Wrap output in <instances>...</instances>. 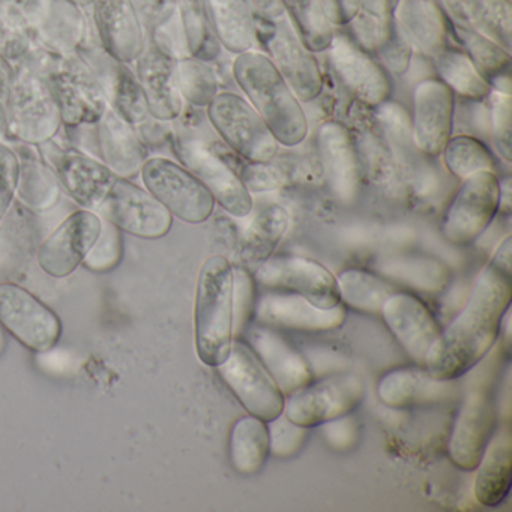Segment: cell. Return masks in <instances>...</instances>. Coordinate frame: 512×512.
<instances>
[{
  "instance_id": "cell-1",
  "label": "cell",
  "mask_w": 512,
  "mask_h": 512,
  "mask_svg": "<svg viewBox=\"0 0 512 512\" xmlns=\"http://www.w3.org/2000/svg\"><path fill=\"white\" fill-rule=\"evenodd\" d=\"M512 238L506 236L470 290L463 310L440 332L428 353L431 376L457 380L490 353L512 299Z\"/></svg>"
},
{
  "instance_id": "cell-2",
  "label": "cell",
  "mask_w": 512,
  "mask_h": 512,
  "mask_svg": "<svg viewBox=\"0 0 512 512\" xmlns=\"http://www.w3.org/2000/svg\"><path fill=\"white\" fill-rule=\"evenodd\" d=\"M56 61V53L34 43L19 62L11 65L7 139L40 146L61 133V109L49 79Z\"/></svg>"
},
{
  "instance_id": "cell-3",
  "label": "cell",
  "mask_w": 512,
  "mask_h": 512,
  "mask_svg": "<svg viewBox=\"0 0 512 512\" xmlns=\"http://www.w3.org/2000/svg\"><path fill=\"white\" fill-rule=\"evenodd\" d=\"M233 77L251 106L262 116L278 145L295 148L308 136V121L298 97L268 56L241 53L233 62Z\"/></svg>"
},
{
  "instance_id": "cell-4",
  "label": "cell",
  "mask_w": 512,
  "mask_h": 512,
  "mask_svg": "<svg viewBox=\"0 0 512 512\" xmlns=\"http://www.w3.org/2000/svg\"><path fill=\"white\" fill-rule=\"evenodd\" d=\"M233 266L224 256L205 260L197 278L194 341L200 361L218 367L233 343Z\"/></svg>"
},
{
  "instance_id": "cell-5",
  "label": "cell",
  "mask_w": 512,
  "mask_h": 512,
  "mask_svg": "<svg viewBox=\"0 0 512 512\" xmlns=\"http://www.w3.org/2000/svg\"><path fill=\"white\" fill-rule=\"evenodd\" d=\"M218 136L245 161L268 163L278 154V142L250 101L235 92H218L206 107Z\"/></svg>"
},
{
  "instance_id": "cell-6",
  "label": "cell",
  "mask_w": 512,
  "mask_h": 512,
  "mask_svg": "<svg viewBox=\"0 0 512 512\" xmlns=\"http://www.w3.org/2000/svg\"><path fill=\"white\" fill-rule=\"evenodd\" d=\"M146 190L178 220L202 224L214 214L211 191L187 167L166 157H149L140 170Z\"/></svg>"
},
{
  "instance_id": "cell-7",
  "label": "cell",
  "mask_w": 512,
  "mask_h": 512,
  "mask_svg": "<svg viewBox=\"0 0 512 512\" xmlns=\"http://www.w3.org/2000/svg\"><path fill=\"white\" fill-rule=\"evenodd\" d=\"M365 383L356 373H338L310 382L284 400V415L305 428H316L358 409Z\"/></svg>"
},
{
  "instance_id": "cell-8",
  "label": "cell",
  "mask_w": 512,
  "mask_h": 512,
  "mask_svg": "<svg viewBox=\"0 0 512 512\" xmlns=\"http://www.w3.org/2000/svg\"><path fill=\"white\" fill-rule=\"evenodd\" d=\"M173 152L182 166L187 167L211 191L215 202L232 217L244 218L253 209V197L242 184L229 161L214 146L194 137L173 140Z\"/></svg>"
},
{
  "instance_id": "cell-9",
  "label": "cell",
  "mask_w": 512,
  "mask_h": 512,
  "mask_svg": "<svg viewBox=\"0 0 512 512\" xmlns=\"http://www.w3.org/2000/svg\"><path fill=\"white\" fill-rule=\"evenodd\" d=\"M215 368L250 415L269 422L283 413V392L245 341L233 338L229 358Z\"/></svg>"
},
{
  "instance_id": "cell-10",
  "label": "cell",
  "mask_w": 512,
  "mask_h": 512,
  "mask_svg": "<svg viewBox=\"0 0 512 512\" xmlns=\"http://www.w3.org/2000/svg\"><path fill=\"white\" fill-rule=\"evenodd\" d=\"M499 212V178L482 170L461 181L442 220V235L454 245L475 242Z\"/></svg>"
},
{
  "instance_id": "cell-11",
  "label": "cell",
  "mask_w": 512,
  "mask_h": 512,
  "mask_svg": "<svg viewBox=\"0 0 512 512\" xmlns=\"http://www.w3.org/2000/svg\"><path fill=\"white\" fill-rule=\"evenodd\" d=\"M95 214L122 233L149 241L169 235L173 226V215L146 188L121 176H116Z\"/></svg>"
},
{
  "instance_id": "cell-12",
  "label": "cell",
  "mask_w": 512,
  "mask_h": 512,
  "mask_svg": "<svg viewBox=\"0 0 512 512\" xmlns=\"http://www.w3.org/2000/svg\"><path fill=\"white\" fill-rule=\"evenodd\" d=\"M254 280L266 289L286 290L301 295L322 310H331L341 304L337 277L310 257L272 254L260 263Z\"/></svg>"
},
{
  "instance_id": "cell-13",
  "label": "cell",
  "mask_w": 512,
  "mask_h": 512,
  "mask_svg": "<svg viewBox=\"0 0 512 512\" xmlns=\"http://www.w3.org/2000/svg\"><path fill=\"white\" fill-rule=\"evenodd\" d=\"M0 325L32 352H50L61 340L58 314L20 284L0 283Z\"/></svg>"
},
{
  "instance_id": "cell-14",
  "label": "cell",
  "mask_w": 512,
  "mask_h": 512,
  "mask_svg": "<svg viewBox=\"0 0 512 512\" xmlns=\"http://www.w3.org/2000/svg\"><path fill=\"white\" fill-rule=\"evenodd\" d=\"M43 160L55 170L62 190L83 209L97 211L116 175L97 157L79 148H65L56 139L37 146Z\"/></svg>"
},
{
  "instance_id": "cell-15",
  "label": "cell",
  "mask_w": 512,
  "mask_h": 512,
  "mask_svg": "<svg viewBox=\"0 0 512 512\" xmlns=\"http://www.w3.org/2000/svg\"><path fill=\"white\" fill-rule=\"evenodd\" d=\"M76 53L116 113L136 128L151 118L133 65L118 61L101 46L100 41L85 44Z\"/></svg>"
},
{
  "instance_id": "cell-16",
  "label": "cell",
  "mask_w": 512,
  "mask_h": 512,
  "mask_svg": "<svg viewBox=\"0 0 512 512\" xmlns=\"http://www.w3.org/2000/svg\"><path fill=\"white\" fill-rule=\"evenodd\" d=\"M49 79L64 128L92 127L110 107L97 80L77 53L62 56Z\"/></svg>"
},
{
  "instance_id": "cell-17",
  "label": "cell",
  "mask_w": 512,
  "mask_h": 512,
  "mask_svg": "<svg viewBox=\"0 0 512 512\" xmlns=\"http://www.w3.org/2000/svg\"><path fill=\"white\" fill-rule=\"evenodd\" d=\"M100 215L79 209L68 215L43 242L37 251V262L44 274L67 278L83 265L86 256L101 232Z\"/></svg>"
},
{
  "instance_id": "cell-18",
  "label": "cell",
  "mask_w": 512,
  "mask_h": 512,
  "mask_svg": "<svg viewBox=\"0 0 512 512\" xmlns=\"http://www.w3.org/2000/svg\"><path fill=\"white\" fill-rule=\"evenodd\" d=\"M496 404L487 388L467 392L449 437L448 454L461 470H475L496 431Z\"/></svg>"
},
{
  "instance_id": "cell-19",
  "label": "cell",
  "mask_w": 512,
  "mask_h": 512,
  "mask_svg": "<svg viewBox=\"0 0 512 512\" xmlns=\"http://www.w3.org/2000/svg\"><path fill=\"white\" fill-rule=\"evenodd\" d=\"M412 103L413 140L427 157H439L454 130V92L436 77H430L415 86Z\"/></svg>"
},
{
  "instance_id": "cell-20",
  "label": "cell",
  "mask_w": 512,
  "mask_h": 512,
  "mask_svg": "<svg viewBox=\"0 0 512 512\" xmlns=\"http://www.w3.org/2000/svg\"><path fill=\"white\" fill-rule=\"evenodd\" d=\"M380 316L407 356L425 367L428 353L442 332L430 308L418 296L398 290L383 304Z\"/></svg>"
},
{
  "instance_id": "cell-21",
  "label": "cell",
  "mask_w": 512,
  "mask_h": 512,
  "mask_svg": "<svg viewBox=\"0 0 512 512\" xmlns=\"http://www.w3.org/2000/svg\"><path fill=\"white\" fill-rule=\"evenodd\" d=\"M316 142L329 190L341 205H353L362 172L352 133L340 122L326 121L317 130Z\"/></svg>"
},
{
  "instance_id": "cell-22",
  "label": "cell",
  "mask_w": 512,
  "mask_h": 512,
  "mask_svg": "<svg viewBox=\"0 0 512 512\" xmlns=\"http://www.w3.org/2000/svg\"><path fill=\"white\" fill-rule=\"evenodd\" d=\"M254 320L257 325L292 331H335L346 320L343 305L322 310L296 293H266L256 301Z\"/></svg>"
},
{
  "instance_id": "cell-23",
  "label": "cell",
  "mask_w": 512,
  "mask_h": 512,
  "mask_svg": "<svg viewBox=\"0 0 512 512\" xmlns=\"http://www.w3.org/2000/svg\"><path fill=\"white\" fill-rule=\"evenodd\" d=\"M92 130L94 157L121 178L134 179L140 175L143 164L149 158V148L134 125L109 107L100 121L92 125Z\"/></svg>"
},
{
  "instance_id": "cell-24",
  "label": "cell",
  "mask_w": 512,
  "mask_h": 512,
  "mask_svg": "<svg viewBox=\"0 0 512 512\" xmlns=\"http://www.w3.org/2000/svg\"><path fill=\"white\" fill-rule=\"evenodd\" d=\"M92 20L101 46L118 61L133 65L142 55L148 35L133 0H94Z\"/></svg>"
},
{
  "instance_id": "cell-25",
  "label": "cell",
  "mask_w": 512,
  "mask_h": 512,
  "mask_svg": "<svg viewBox=\"0 0 512 512\" xmlns=\"http://www.w3.org/2000/svg\"><path fill=\"white\" fill-rule=\"evenodd\" d=\"M133 68L145 95L149 116L169 124L181 118L185 103L176 79V59L148 41Z\"/></svg>"
},
{
  "instance_id": "cell-26",
  "label": "cell",
  "mask_w": 512,
  "mask_h": 512,
  "mask_svg": "<svg viewBox=\"0 0 512 512\" xmlns=\"http://www.w3.org/2000/svg\"><path fill=\"white\" fill-rule=\"evenodd\" d=\"M458 394L455 380L431 376L427 368L400 367L388 371L377 383V397L391 409H415L451 401Z\"/></svg>"
},
{
  "instance_id": "cell-27",
  "label": "cell",
  "mask_w": 512,
  "mask_h": 512,
  "mask_svg": "<svg viewBox=\"0 0 512 512\" xmlns=\"http://www.w3.org/2000/svg\"><path fill=\"white\" fill-rule=\"evenodd\" d=\"M242 337L271 374L284 397L313 382V371L304 356L274 328L250 325Z\"/></svg>"
},
{
  "instance_id": "cell-28",
  "label": "cell",
  "mask_w": 512,
  "mask_h": 512,
  "mask_svg": "<svg viewBox=\"0 0 512 512\" xmlns=\"http://www.w3.org/2000/svg\"><path fill=\"white\" fill-rule=\"evenodd\" d=\"M32 38L59 55H73L85 44L100 41L92 14L80 10L70 0H47Z\"/></svg>"
},
{
  "instance_id": "cell-29",
  "label": "cell",
  "mask_w": 512,
  "mask_h": 512,
  "mask_svg": "<svg viewBox=\"0 0 512 512\" xmlns=\"http://www.w3.org/2000/svg\"><path fill=\"white\" fill-rule=\"evenodd\" d=\"M331 62L344 88L362 106L374 109L391 97L392 83L388 74L349 41L337 38L332 43Z\"/></svg>"
},
{
  "instance_id": "cell-30",
  "label": "cell",
  "mask_w": 512,
  "mask_h": 512,
  "mask_svg": "<svg viewBox=\"0 0 512 512\" xmlns=\"http://www.w3.org/2000/svg\"><path fill=\"white\" fill-rule=\"evenodd\" d=\"M365 109V106L358 107L353 113V130H350L358 152L361 172H364L377 187L397 190L403 184V176L385 136L377 125L376 118L373 113L367 115Z\"/></svg>"
},
{
  "instance_id": "cell-31",
  "label": "cell",
  "mask_w": 512,
  "mask_h": 512,
  "mask_svg": "<svg viewBox=\"0 0 512 512\" xmlns=\"http://www.w3.org/2000/svg\"><path fill=\"white\" fill-rule=\"evenodd\" d=\"M374 271L397 287L425 295H439L452 280L449 266L427 254H389L377 260Z\"/></svg>"
},
{
  "instance_id": "cell-32",
  "label": "cell",
  "mask_w": 512,
  "mask_h": 512,
  "mask_svg": "<svg viewBox=\"0 0 512 512\" xmlns=\"http://www.w3.org/2000/svg\"><path fill=\"white\" fill-rule=\"evenodd\" d=\"M272 64L298 100L310 103L323 91V77L316 59L292 35L278 32L269 43Z\"/></svg>"
},
{
  "instance_id": "cell-33",
  "label": "cell",
  "mask_w": 512,
  "mask_h": 512,
  "mask_svg": "<svg viewBox=\"0 0 512 512\" xmlns=\"http://www.w3.org/2000/svg\"><path fill=\"white\" fill-rule=\"evenodd\" d=\"M19 157V181L16 196L26 208L47 212L61 200L62 187L55 170L43 160L37 146L16 143Z\"/></svg>"
},
{
  "instance_id": "cell-34",
  "label": "cell",
  "mask_w": 512,
  "mask_h": 512,
  "mask_svg": "<svg viewBox=\"0 0 512 512\" xmlns=\"http://www.w3.org/2000/svg\"><path fill=\"white\" fill-rule=\"evenodd\" d=\"M475 470L476 500L487 508L502 505L512 482V440L508 431L493 436Z\"/></svg>"
},
{
  "instance_id": "cell-35",
  "label": "cell",
  "mask_w": 512,
  "mask_h": 512,
  "mask_svg": "<svg viewBox=\"0 0 512 512\" xmlns=\"http://www.w3.org/2000/svg\"><path fill=\"white\" fill-rule=\"evenodd\" d=\"M269 455L268 422L250 413L236 419L229 436L233 469L242 476L256 475L265 466Z\"/></svg>"
},
{
  "instance_id": "cell-36",
  "label": "cell",
  "mask_w": 512,
  "mask_h": 512,
  "mask_svg": "<svg viewBox=\"0 0 512 512\" xmlns=\"http://www.w3.org/2000/svg\"><path fill=\"white\" fill-rule=\"evenodd\" d=\"M286 208L277 203L265 206L251 220L241 239V259L244 263H262L274 254L289 229Z\"/></svg>"
},
{
  "instance_id": "cell-37",
  "label": "cell",
  "mask_w": 512,
  "mask_h": 512,
  "mask_svg": "<svg viewBox=\"0 0 512 512\" xmlns=\"http://www.w3.org/2000/svg\"><path fill=\"white\" fill-rule=\"evenodd\" d=\"M337 283L341 302L368 314H380L389 296L398 292V287L391 281L358 268L341 271Z\"/></svg>"
},
{
  "instance_id": "cell-38",
  "label": "cell",
  "mask_w": 512,
  "mask_h": 512,
  "mask_svg": "<svg viewBox=\"0 0 512 512\" xmlns=\"http://www.w3.org/2000/svg\"><path fill=\"white\" fill-rule=\"evenodd\" d=\"M436 71L437 79L464 100L482 101L490 97V80L485 79L472 59L463 53H440L436 59Z\"/></svg>"
},
{
  "instance_id": "cell-39",
  "label": "cell",
  "mask_w": 512,
  "mask_h": 512,
  "mask_svg": "<svg viewBox=\"0 0 512 512\" xmlns=\"http://www.w3.org/2000/svg\"><path fill=\"white\" fill-rule=\"evenodd\" d=\"M212 25L226 49L245 53L253 44V28L242 0H208Z\"/></svg>"
},
{
  "instance_id": "cell-40",
  "label": "cell",
  "mask_w": 512,
  "mask_h": 512,
  "mask_svg": "<svg viewBox=\"0 0 512 512\" xmlns=\"http://www.w3.org/2000/svg\"><path fill=\"white\" fill-rule=\"evenodd\" d=\"M440 155L446 170L460 181L482 170L496 172V161L487 146L467 134L451 136Z\"/></svg>"
},
{
  "instance_id": "cell-41",
  "label": "cell",
  "mask_w": 512,
  "mask_h": 512,
  "mask_svg": "<svg viewBox=\"0 0 512 512\" xmlns=\"http://www.w3.org/2000/svg\"><path fill=\"white\" fill-rule=\"evenodd\" d=\"M178 13L188 56L205 62L214 61L218 55V46L209 29L205 2L178 0Z\"/></svg>"
},
{
  "instance_id": "cell-42",
  "label": "cell",
  "mask_w": 512,
  "mask_h": 512,
  "mask_svg": "<svg viewBox=\"0 0 512 512\" xmlns=\"http://www.w3.org/2000/svg\"><path fill=\"white\" fill-rule=\"evenodd\" d=\"M176 79L184 103L193 107H208L217 97L218 79L208 62L193 56L176 59Z\"/></svg>"
},
{
  "instance_id": "cell-43",
  "label": "cell",
  "mask_w": 512,
  "mask_h": 512,
  "mask_svg": "<svg viewBox=\"0 0 512 512\" xmlns=\"http://www.w3.org/2000/svg\"><path fill=\"white\" fill-rule=\"evenodd\" d=\"M122 257H124V236L121 230L110 221L103 220L100 236L86 256L83 266L95 274H106L122 262Z\"/></svg>"
},
{
  "instance_id": "cell-44",
  "label": "cell",
  "mask_w": 512,
  "mask_h": 512,
  "mask_svg": "<svg viewBox=\"0 0 512 512\" xmlns=\"http://www.w3.org/2000/svg\"><path fill=\"white\" fill-rule=\"evenodd\" d=\"M34 38L17 19L16 14L0 0V59L14 65L28 53Z\"/></svg>"
},
{
  "instance_id": "cell-45",
  "label": "cell",
  "mask_w": 512,
  "mask_h": 512,
  "mask_svg": "<svg viewBox=\"0 0 512 512\" xmlns=\"http://www.w3.org/2000/svg\"><path fill=\"white\" fill-rule=\"evenodd\" d=\"M488 98H490L488 127H490L491 131V142H493L497 155H499L505 163H511V94L491 91L490 97Z\"/></svg>"
},
{
  "instance_id": "cell-46",
  "label": "cell",
  "mask_w": 512,
  "mask_h": 512,
  "mask_svg": "<svg viewBox=\"0 0 512 512\" xmlns=\"http://www.w3.org/2000/svg\"><path fill=\"white\" fill-rule=\"evenodd\" d=\"M305 44L314 52L325 50L331 44V31L320 13L316 0H287Z\"/></svg>"
},
{
  "instance_id": "cell-47",
  "label": "cell",
  "mask_w": 512,
  "mask_h": 512,
  "mask_svg": "<svg viewBox=\"0 0 512 512\" xmlns=\"http://www.w3.org/2000/svg\"><path fill=\"white\" fill-rule=\"evenodd\" d=\"M256 280L244 266L233 268V338L242 337L256 308Z\"/></svg>"
},
{
  "instance_id": "cell-48",
  "label": "cell",
  "mask_w": 512,
  "mask_h": 512,
  "mask_svg": "<svg viewBox=\"0 0 512 512\" xmlns=\"http://www.w3.org/2000/svg\"><path fill=\"white\" fill-rule=\"evenodd\" d=\"M269 452L275 458H292L301 451L308 439L310 428L290 421L284 413L268 422Z\"/></svg>"
},
{
  "instance_id": "cell-49",
  "label": "cell",
  "mask_w": 512,
  "mask_h": 512,
  "mask_svg": "<svg viewBox=\"0 0 512 512\" xmlns=\"http://www.w3.org/2000/svg\"><path fill=\"white\" fill-rule=\"evenodd\" d=\"M226 160L229 161L230 166L235 170L236 175L241 179L242 184L245 185L250 193H265V191L277 190L283 187L286 182V175L283 170L278 167L272 166V161L268 163H256V161H245L238 157L239 161L233 163L224 155Z\"/></svg>"
},
{
  "instance_id": "cell-50",
  "label": "cell",
  "mask_w": 512,
  "mask_h": 512,
  "mask_svg": "<svg viewBox=\"0 0 512 512\" xmlns=\"http://www.w3.org/2000/svg\"><path fill=\"white\" fill-rule=\"evenodd\" d=\"M19 181V157L10 143L0 140V224L10 214Z\"/></svg>"
},
{
  "instance_id": "cell-51",
  "label": "cell",
  "mask_w": 512,
  "mask_h": 512,
  "mask_svg": "<svg viewBox=\"0 0 512 512\" xmlns=\"http://www.w3.org/2000/svg\"><path fill=\"white\" fill-rule=\"evenodd\" d=\"M467 49H469L472 62L476 65L482 76L496 77L508 67L509 55L490 41L476 38L475 35H466Z\"/></svg>"
},
{
  "instance_id": "cell-52",
  "label": "cell",
  "mask_w": 512,
  "mask_h": 512,
  "mask_svg": "<svg viewBox=\"0 0 512 512\" xmlns=\"http://www.w3.org/2000/svg\"><path fill=\"white\" fill-rule=\"evenodd\" d=\"M133 5L148 37L178 16V0H133Z\"/></svg>"
},
{
  "instance_id": "cell-53",
  "label": "cell",
  "mask_w": 512,
  "mask_h": 512,
  "mask_svg": "<svg viewBox=\"0 0 512 512\" xmlns=\"http://www.w3.org/2000/svg\"><path fill=\"white\" fill-rule=\"evenodd\" d=\"M320 427H322L325 442L338 451L352 448L358 442V422L350 415L341 416V418L326 422Z\"/></svg>"
},
{
  "instance_id": "cell-54",
  "label": "cell",
  "mask_w": 512,
  "mask_h": 512,
  "mask_svg": "<svg viewBox=\"0 0 512 512\" xmlns=\"http://www.w3.org/2000/svg\"><path fill=\"white\" fill-rule=\"evenodd\" d=\"M11 67L0 59V140L5 139L8 125V104H10Z\"/></svg>"
},
{
  "instance_id": "cell-55",
  "label": "cell",
  "mask_w": 512,
  "mask_h": 512,
  "mask_svg": "<svg viewBox=\"0 0 512 512\" xmlns=\"http://www.w3.org/2000/svg\"><path fill=\"white\" fill-rule=\"evenodd\" d=\"M355 0H326V8L332 19L346 22L355 11Z\"/></svg>"
},
{
  "instance_id": "cell-56",
  "label": "cell",
  "mask_w": 512,
  "mask_h": 512,
  "mask_svg": "<svg viewBox=\"0 0 512 512\" xmlns=\"http://www.w3.org/2000/svg\"><path fill=\"white\" fill-rule=\"evenodd\" d=\"M511 178L499 179V212L503 215L511 214L512 200H511Z\"/></svg>"
},
{
  "instance_id": "cell-57",
  "label": "cell",
  "mask_w": 512,
  "mask_h": 512,
  "mask_svg": "<svg viewBox=\"0 0 512 512\" xmlns=\"http://www.w3.org/2000/svg\"><path fill=\"white\" fill-rule=\"evenodd\" d=\"M70 2H73L76 7H79L85 13L92 14V2L94 0H70Z\"/></svg>"
}]
</instances>
